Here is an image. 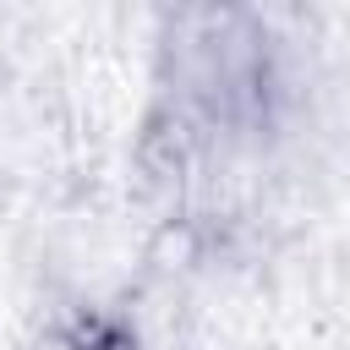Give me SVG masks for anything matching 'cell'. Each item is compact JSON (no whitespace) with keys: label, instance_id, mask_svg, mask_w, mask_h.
Instances as JSON below:
<instances>
[{"label":"cell","instance_id":"cell-1","mask_svg":"<svg viewBox=\"0 0 350 350\" xmlns=\"http://www.w3.org/2000/svg\"><path fill=\"white\" fill-rule=\"evenodd\" d=\"M77 350H137V339L126 323H93V328H82Z\"/></svg>","mask_w":350,"mask_h":350}]
</instances>
